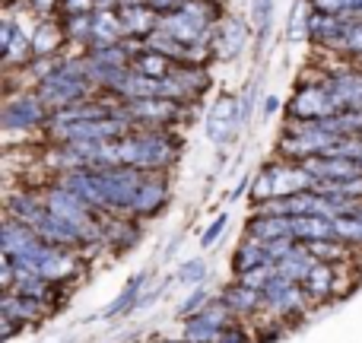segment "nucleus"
<instances>
[{
	"instance_id": "obj_4",
	"label": "nucleus",
	"mask_w": 362,
	"mask_h": 343,
	"mask_svg": "<svg viewBox=\"0 0 362 343\" xmlns=\"http://www.w3.org/2000/svg\"><path fill=\"white\" fill-rule=\"evenodd\" d=\"M238 115H245V112L238 108L235 99H219L216 105H213L210 118H206V134H210L213 144H226V140L235 134Z\"/></svg>"
},
{
	"instance_id": "obj_6",
	"label": "nucleus",
	"mask_w": 362,
	"mask_h": 343,
	"mask_svg": "<svg viewBox=\"0 0 362 343\" xmlns=\"http://www.w3.org/2000/svg\"><path fill=\"white\" fill-rule=\"evenodd\" d=\"M80 93H83V80H80V76H70L67 70L48 76V80H45V86H42L45 102H51V105H67V102H74Z\"/></svg>"
},
{
	"instance_id": "obj_1",
	"label": "nucleus",
	"mask_w": 362,
	"mask_h": 343,
	"mask_svg": "<svg viewBox=\"0 0 362 343\" xmlns=\"http://www.w3.org/2000/svg\"><path fill=\"white\" fill-rule=\"evenodd\" d=\"M318 185L308 169H293V165H280V169H267L257 178L255 194L257 197H293V194H302L308 187Z\"/></svg>"
},
{
	"instance_id": "obj_17",
	"label": "nucleus",
	"mask_w": 362,
	"mask_h": 343,
	"mask_svg": "<svg viewBox=\"0 0 362 343\" xmlns=\"http://www.w3.org/2000/svg\"><path fill=\"white\" fill-rule=\"evenodd\" d=\"M251 16H255V29L261 45L270 35V19H274V0H251Z\"/></svg>"
},
{
	"instance_id": "obj_30",
	"label": "nucleus",
	"mask_w": 362,
	"mask_h": 343,
	"mask_svg": "<svg viewBox=\"0 0 362 343\" xmlns=\"http://www.w3.org/2000/svg\"><path fill=\"white\" fill-rule=\"evenodd\" d=\"M359 163H362V153H359Z\"/></svg>"
},
{
	"instance_id": "obj_8",
	"label": "nucleus",
	"mask_w": 362,
	"mask_h": 343,
	"mask_svg": "<svg viewBox=\"0 0 362 343\" xmlns=\"http://www.w3.org/2000/svg\"><path fill=\"white\" fill-rule=\"evenodd\" d=\"M165 197H169V194H165L163 181H144L131 210H137V213H159V207L165 204Z\"/></svg>"
},
{
	"instance_id": "obj_7",
	"label": "nucleus",
	"mask_w": 362,
	"mask_h": 343,
	"mask_svg": "<svg viewBox=\"0 0 362 343\" xmlns=\"http://www.w3.org/2000/svg\"><path fill=\"white\" fill-rule=\"evenodd\" d=\"M312 267H315V255L308 248H289L286 255L276 261V274L289 277V280H296V283L305 280Z\"/></svg>"
},
{
	"instance_id": "obj_28",
	"label": "nucleus",
	"mask_w": 362,
	"mask_h": 343,
	"mask_svg": "<svg viewBox=\"0 0 362 343\" xmlns=\"http://www.w3.org/2000/svg\"><path fill=\"white\" fill-rule=\"evenodd\" d=\"M67 4H70V10H74V13H86L93 0H67Z\"/></svg>"
},
{
	"instance_id": "obj_15",
	"label": "nucleus",
	"mask_w": 362,
	"mask_h": 343,
	"mask_svg": "<svg viewBox=\"0 0 362 343\" xmlns=\"http://www.w3.org/2000/svg\"><path fill=\"white\" fill-rule=\"evenodd\" d=\"M334 229H337V238H344V242L362 245V216H356V213H340V216H334Z\"/></svg>"
},
{
	"instance_id": "obj_18",
	"label": "nucleus",
	"mask_w": 362,
	"mask_h": 343,
	"mask_svg": "<svg viewBox=\"0 0 362 343\" xmlns=\"http://www.w3.org/2000/svg\"><path fill=\"white\" fill-rule=\"evenodd\" d=\"M305 29H312V23H308V6H305V0H299L293 10V19H289V38H293V42L305 38Z\"/></svg>"
},
{
	"instance_id": "obj_21",
	"label": "nucleus",
	"mask_w": 362,
	"mask_h": 343,
	"mask_svg": "<svg viewBox=\"0 0 362 343\" xmlns=\"http://www.w3.org/2000/svg\"><path fill=\"white\" fill-rule=\"evenodd\" d=\"M204 302H206V289L200 286V289H194V293L187 296L185 302H181V315H185V318H187V315H194L200 306H204Z\"/></svg>"
},
{
	"instance_id": "obj_10",
	"label": "nucleus",
	"mask_w": 362,
	"mask_h": 343,
	"mask_svg": "<svg viewBox=\"0 0 362 343\" xmlns=\"http://www.w3.org/2000/svg\"><path fill=\"white\" fill-rule=\"evenodd\" d=\"M302 283H305V293H308V296H315V299H325V296L331 293V283H334L331 264L315 261V267L308 270V277H305Z\"/></svg>"
},
{
	"instance_id": "obj_12",
	"label": "nucleus",
	"mask_w": 362,
	"mask_h": 343,
	"mask_svg": "<svg viewBox=\"0 0 362 343\" xmlns=\"http://www.w3.org/2000/svg\"><path fill=\"white\" fill-rule=\"evenodd\" d=\"M226 302H229V308L232 312H238V315H248V312H255V306L264 299V293L261 289H251V286H235V289H229V293L223 296Z\"/></svg>"
},
{
	"instance_id": "obj_5",
	"label": "nucleus",
	"mask_w": 362,
	"mask_h": 343,
	"mask_svg": "<svg viewBox=\"0 0 362 343\" xmlns=\"http://www.w3.org/2000/svg\"><path fill=\"white\" fill-rule=\"evenodd\" d=\"M289 223H293V238H299V242L337 238L334 216H321V213H302V216H289Z\"/></svg>"
},
{
	"instance_id": "obj_26",
	"label": "nucleus",
	"mask_w": 362,
	"mask_h": 343,
	"mask_svg": "<svg viewBox=\"0 0 362 343\" xmlns=\"http://www.w3.org/2000/svg\"><path fill=\"white\" fill-rule=\"evenodd\" d=\"M140 70H144V74H146V76H150V74L163 76V70H165V67H163V61H159V57H156V54H153V57H150V61H144V64H140Z\"/></svg>"
},
{
	"instance_id": "obj_16",
	"label": "nucleus",
	"mask_w": 362,
	"mask_h": 343,
	"mask_svg": "<svg viewBox=\"0 0 362 343\" xmlns=\"http://www.w3.org/2000/svg\"><path fill=\"white\" fill-rule=\"evenodd\" d=\"M124 29L134 32V35H140V32H150L153 29V10L127 4L124 6Z\"/></svg>"
},
{
	"instance_id": "obj_20",
	"label": "nucleus",
	"mask_w": 362,
	"mask_h": 343,
	"mask_svg": "<svg viewBox=\"0 0 362 343\" xmlns=\"http://www.w3.org/2000/svg\"><path fill=\"white\" fill-rule=\"evenodd\" d=\"M54 25H42L38 29V35H35V54H48L51 48H54V42H57V35H54Z\"/></svg>"
},
{
	"instance_id": "obj_14",
	"label": "nucleus",
	"mask_w": 362,
	"mask_h": 343,
	"mask_svg": "<svg viewBox=\"0 0 362 343\" xmlns=\"http://www.w3.org/2000/svg\"><path fill=\"white\" fill-rule=\"evenodd\" d=\"M6 124H35V121H42V108H38V102H19V105H10L4 115Z\"/></svg>"
},
{
	"instance_id": "obj_19",
	"label": "nucleus",
	"mask_w": 362,
	"mask_h": 343,
	"mask_svg": "<svg viewBox=\"0 0 362 343\" xmlns=\"http://www.w3.org/2000/svg\"><path fill=\"white\" fill-rule=\"evenodd\" d=\"M206 277V264L204 261H187L185 267H178V280L181 283H200Z\"/></svg>"
},
{
	"instance_id": "obj_27",
	"label": "nucleus",
	"mask_w": 362,
	"mask_h": 343,
	"mask_svg": "<svg viewBox=\"0 0 362 343\" xmlns=\"http://www.w3.org/2000/svg\"><path fill=\"white\" fill-rule=\"evenodd\" d=\"M346 45H350V48H356V51H362V29H350V32H346Z\"/></svg>"
},
{
	"instance_id": "obj_3",
	"label": "nucleus",
	"mask_w": 362,
	"mask_h": 343,
	"mask_svg": "<svg viewBox=\"0 0 362 343\" xmlns=\"http://www.w3.org/2000/svg\"><path fill=\"white\" fill-rule=\"evenodd\" d=\"M293 112L299 115V118H325V115L340 112V102L331 86H308L305 93H299V99L293 102Z\"/></svg>"
},
{
	"instance_id": "obj_23",
	"label": "nucleus",
	"mask_w": 362,
	"mask_h": 343,
	"mask_svg": "<svg viewBox=\"0 0 362 343\" xmlns=\"http://www.w3.org/2000/svg\"><path fill=\"white\" fill-rule=\"evenodd\" d=\"M223 226H226V216L213 219V226L204 232V236H200V245H204V248H206V245H213V242H216V238H219V232H223Z\"/></svg>"
},
{
	"instance_id": "obj_9",
	"label": "nucleus",
	"mask_w": 362,
	"mask_h": 343,
	"mask_svg": "<svg viewBox=\"0 0 362 343\" xmlns=\"http://www.w3.org/2000/svg\"><path fill=\"white\" fill-rule=\"evenodd\" d=\"M146 280V274H137V277H131V283H127V289L118 296V299L112 302V306H105L102 308V318H115V315H121L124 308H137L140 306V293H144V286L140 283Z\"/></svg>"
},
{
	"instance_id": "obj_11",
	"label": "nucleus",
	"mask_w": 362,
	"mask_h": 343,
	"mask_svg": "<svg viewBox=\"0 0 362 343\" xmlns=\"http://www.w3.org/2000/svg\"><path fill=\"white\" fill-rule=\"evenodd\" d=\"M131 112L137 115V118H156V121H163V118H172V115H175V102L150 95V99H137V102H134Z\"/></svg>"
},
{
	"instance_id": "obj_13",
	"label": "nucleus",
	"mask_w": 362,
	"mask_h": 343,
	"mask_svg": "<svg viewBox=\"0 0 362 343\" xmlns=\"http://www.w3.org/2000/svg\"><path fill=\"white\" fill-rule=\"evenodd\" d=\"M245 25L238 23V19H229L226 23V29H223V45H219V51H223V57H235L238 51H242V45H245Z\"/></svg>"
},
{
	"instance_id": "obj_29",
	"label": "nucleus",
	"mask_w": 362,
	"mask_h": 343,
	"mask_svg": "<svg viewBox=\"0 0 362 343\" xmlns=\"http://www.w3.org/2000/svg\"><path fill=\"white\" fill-rule=\"evenodd\" d=\"M35 6H38V10H48V6H51V0H35Z\"/></svg>"
},
{
	"instance_id": "obj_2",
	"label": "nucleus",
	"mask_w": 362,
	"mask_h": 343,
	"mask_svg": "<svg viewBox=\"0 0 362 343\" xmlns=\"http://www.w3.org/2000/svg\"><path fill=\"white\" fill-rule=\"evenodd\" d=\"M229 312H232L229 302L223 299L200 315L197 312L187 315V340L191 343H213L226 331V325H229Z\"/></svg>"
},
{
	"instance_id": "obj_22",
	"label": "nucleus",
	"mask_w": 362,
	"mask_h": 343,
	"mask_svg": "<svg viewBox=\"0 0 362 343\" xmlns=\"http://www.w3.org/2000/svg\"><path fill=\"white\" fill-rule=\"evenodd\" d=\"M312 32H318V35H340V23H334V19H325V16H318L312 23Z\"/></svg>"
},
{
	"instance_id": "obj_24",
	"label": "nucleus",
	"mask_w": 362,
	"mask_h": 343,
	"mask_svg": "<svg viewBox=\"0 0 362 343\" xmlns=\"http://www.w3.org/2000/svg\"><path fill=\"white\" fill-rule=\"evenodd\" d=\"M315 6H318L321 13H337V10H346L350 6V0H312Z\"/></svg>"
},
{
	"instance_id": "obj_25",
	"label": "nucleus",
	"mask_w": 362,
	"mask_h": 343,
	"mask_svg": "<svg viewBox=\"0 0 362 343\" xmlns=\"http://www.w3.org/2000/svg\"><path fill=\"white\" fill-rule=\"evenodd\" d=\"M216 343H248V337H245L242 331H235V327H232V331L226 327V331L216 337Z\"/></svg>"
}]
</instances>
